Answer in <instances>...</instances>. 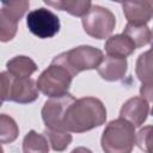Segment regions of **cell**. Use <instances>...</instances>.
<instances>
[{
  "label": "cell",
  "mask_w": 153,
  "mask_h": 153,
  "mask_svg": "<svg viewBox=\"0 0 153 153\" xmlns=\"http://www.w3.org/2000/svg\"><path fill=\"white\" fill-rule=\"evenodd\" d=\"M74 75L63 65L51 61L50 66L38 76L36 85L44 96L56 98L68 93Z\"/></svg>",
  "instance_id": "obj_4"
},
{
  "label": "cell",
  "mask_w": 153,
  "mask_h": 153,
  "mask_svg": "<svg viewBox=\"0 0 153 153\" xmlns=\"http://www.w3.org/2000/svg\"><path fill=\"white\" fill-rule=\"evenodd\" d=\"M136 75L142 82L140 88L141 98L147 100L148 103L152 99V59L151 50L141 54L136 61Z\"/></svg>",
  "instance_id": "obj_13"
},
{
  "label": "cell",
  "mask_w": 153,
  "mask_h": 153,
  "mask_svg": "<svg viewBox=\"0 0 153 153\" xmlns=\"http://www.w3.org/2000/svg\"><path fill=\"white\" fill-rule=\"evenodd\" d=\"M123 33L133 41L135 48L147 45L151 43V39H152V32L147 25L127 24L124 30H123Z\"/></svg>",
  "instance_id": "obj_18"
},
{
  "label": "cell",
  "mask_w": 153,
  "mask_h": 153,
  "mask_svg": "<svg viewBox=\"0 0 153 153\" xmlns=\"http://www.w3.org/2000/svg\"><path fill=\"white\" fill-rule=\"evenodd\" d=\"M75 98L67 93L62 97L48 99L42 108V118L47 129L51 130H65L63 129V116L68 105Z\"/></svg>",
  "instance_id": "obj_8"
},
{
  "label": "cell",
  "mask_w": 153,
  "mask_h": 153,
  "mask_svg": "<svg viewBox=\"0 0 153 153\" xmlns=\"http://www.w3.org/2000/svg\"><path fill=\"white\" fill-rule=\"evenodd\" d=\"M103 57L104 54L100 49L91 45H79L68 51L61 53L55 56L53 61L63 65L75 76L82 71L96 69L100 65Z\"/></svg>",
  "instance_id": "obj_3"
},
{
  "label": "cell",
  "mask_w": 153,
  "mask_h": 153,
  "mask_svg": "<svg viewBox=\"0 0 153 153\" xmlns=\"http://www.w3.org/2000/svg\"><path fill=\"white\" fill-rule=\"evenodd\" d=\"M135 143V127L121 117L106 124L100 139L105 153H131Z\"/></svg>",
  "instance_id": "obj_2"
},
{
  "label": "cell",
  "mask_w": 153,
  "mask_h": 153,
  "mask_svg": "<svg viewBox=\"0 0 153 153\" xmlns=\"http://www.w3.org/2000/svg\"><path fill=\"white\" fill-rule=\"evenodd\" d=\"M44 4L54 8H57L60 11H66L74 17H81V18L88 12L92 5L91 1L88 0H61V1L44 0Z\"/></svg>",
  "instance_id": "obj_16"
},
{
  "label": "cell",
  "mask_w": 153,
  "mask_h": 153,
  "mask_svg": "<svg viewBox=\"0 0 153 153\" xmlns=\"http://www.w3.org/2000/svg\"><path fill=\"white\" fill-rule=\"evenodd\" d=\"M8 72L0 73V106L5 100H7V91H8Z\"/></svg>",
  "instance_id": "obj_22"
},
{
  "label": "cell",
  "mask_w": 153,
  "mask_h": 153,
  "mask_svg": "<svg viewBox=\"0 0 153 153\" xmlns=\"http://www.w3.org/2000/svg\"><path fill=\"white\" fill-rule=\"evenodd\" d=\"M123 13L131 25H147L152 18L153 1H127L122 2Z\"/></svg>",
  "instance_id": "obj_11"
},
{
  "label": "cell",
  "mask_w": 153,
  "mask_h": 153,
  "mask_svg": "<svg viewBox=\"0 0 153 153\" xmlns=\"http://www.w3.org/2000/svg\"><path fill=\"white\" fill-rule=\"evenodd\" d=\"M18 135L19 128L16 121L6 114H0V143H11Z\"/></svg>",
  "instance_id": "obj_19"
},
{
  "label": "cell",
  "mask_w": 153,
  "mask_h": 153,
  "mask_svg": "<svg viewBox=\"0 0 153 153\" xmlns=\"http://www.w3.org/2000/svg\"><path fill=\"white\" fill-rule=\"evenodd\" d=\"M81 22L85 32L97 39L109 38L116 25L115 14L110 10L99 5H91Z\"/></svg>",
  "instance_id": "obj_5"
},
{
  "label": "cell",
  "mask_w": 153,
  "mask_h": 153,
  "mask_svg": "<svg viewBox=\"0 0 153 153\" xmlns=\"http://www.w3.org/2000/svg\"><path fill=\"white\" fill-rule=\"evenodd\" d=\"M151 130H152V127L147 126V127L142 128L136 134V143L146 153H151L152 152L151 151Z\"/></svg>",
  "instance_id": "obj_21"
},
{
  "label": "cell",
  "mask_w": 153,
  "mask_h": 153,
  "mask_svg": "<svg viewBox=\"0 0 153 153\" xmlns=\"http://www.w3.org/2000/svg\"><path fill=\"white\" fill-rule=\"evenodd\" d=\"M23 153H49V142L43 134L30 130L23 140Z\"/></svg>",
  "instance_id": "obj_17"
},
{
  "label": "cell",
  "mask_w": 153,
  "mask_h": 153,
  "mask_svg": "<svg viewBox=\"0 0 153 153\" xmlns=\"http://www.w3.org/2000/svg\"><path fill=\"white\" fill-rule=\"evenodd\" d=\"M0 153H4V149H2V147H1V145H0Z\"/></svg>",
  "instance_id": "obj_24"
},
{
  "label": "cell",
  "mask_w": 153,
  "mask_h": 153,
  "mask_svg": "<svg viewBox=\"0 0 153 153\" xmlns=\"http://www.w3.org/2000/svg\"><path fill=\"white\" fill-rule=\"evenodd\" d=\"M71 153H93L91 149H88V148H86V147H76V148H74Z\"/></svg>",
  "instance_id": "obj_23"
},
{
  "label": "cell",
  "mask_w": 153,
  "mask_h": 153,
  "mask_svg": "<svg viewBox=\"0 0 153 153\" xmlns=\"http://www.w3.org/2000/svg\"><path fill=\"white\" fill-rule=\"evenodd\" d=\"M6 68L14 78H30V75L37 71V65L29 56L18 55L7 61Z\"/></svg>",
  "instance_id": "obj_15"
},
{
  "label": "cell",
  "mask_w": 153,
  "mask_h": 153,
  "mask_svg": "<svg viewBox=\"0 0 153 153\" xmlns=\"http://www.w3.org/2000/svg\"><path fill=\"white\" fill-rule=\"evenodd\" d=\"M127 68V59L106 55L105 57H103L100 65L97 67V71L102 79L106 81H117L124 78Z\"/></svg>",
  "instance_id": "obj_12"
},
{
  "label": "cell",
  "mask_w": 153,
  "mask_h": 153,
  "mask_svg": "<svg viewBox=\"0 0 153 153\" xmlns=\"http://www.w3.org/2000/svg\"><path fill=\"white\" fill-rule=\"evenodd\" d=\"M106 121V109L103 102L94 97L74 99L66 109L63 129L68 133H84L100 127Z\"/></svg>",
  "instance_id": "obj_1"
},
{
  "label": "cell",
  "mask_w": 153,
  "mask_h": 153,
  "mask_svg": "<svg viewBox=\"0 0 153 153\" xmlns=\"http://www.w3.org/2000/svg\"><path fill=\"white\" fill-rule=\"evenodd\" d=\"M26 25L30 32L38 38H51L60 31V19L51 11L39 7L26 16Z\"/></svg>",
  "instance_id": "obj_7"
},
{
  "label": "cell",
  "mask_w": 153,
  "mask_h": 153,
  "mask_svg": "<svg viewBox=\"0 0 153 153\" xmlns=\"http://www.w3.org/2000/svg\"><path fill=\"white\" fill-rule=\"evenodd\" d=\"M10 74V73H8ZM38 98V88L36 81L31 78H14L10 74L7 102L19 104H29Z\"/></svg>",
  "instance_id": "obj_9"
},
{
  "label": "cell",
  "mask_w": 153,
  "mask_h": 153,
  "mask_svg": "<svg viewBox=\"0 0 153 153\" xmlns=\"http://www.w3.org/2000/svg\"><path fill=\"white\" fill-rule=\"evenodd\" d=\"M30 2L25 0L2 2L0 8V42L12 41L18 30V22L29 10Z\"/></svg>",
  "instance_id": "obj_6"
},
{
  "label": "cell",
  "mask_w": 153,
  "mask_h": 153,
  "mask_svg": "<svg viewBox=\"0 0 153 153\" xmlns=\"http://www.w3.org/2000/svg\"><path fill=\"white\" fill-rule=\"evenodd\" d=\"M135 49L136 48H135L133 41L124 33H118V35L111 36L105 42V50L109 56L126 59L127 56L131 55Z\"/></svg>",
  "instance_id": "obj_14"
},
{
  "label": "cell",
  "mask_w": 153,
  "mask_h": 153,
  "mask_svg": "<svg viewBox=\"0 0 153 153\" xmlns=\"http://www.w3.org/2000/svg\"><path fill=\"white\" fill-rule=\"evenodd\" d=\"M149 115V103L141 97L128 99L120 110V117L131 123L134 127L141 126Z\"/></svg>",
  "instance_id": "obj_10"
},
{
  "label": "cell",
  "mask_w": 153,
  "mask_h": 153,
  "mask_svg": "<svg viewBox=\"0 0 153 153\" xmlns=\"http://www.w3.org/2000/svg\"><path fill=\"white\" fill-rule=\"evenodd\" d=\"M44 134L48 137V142L51 146V148L56 152H62L65 151L69 143L72 142V134H69L66 130H51V129H45Z\"/></svg>",
  "instance_id": "obj_20"
}]
</instances>
